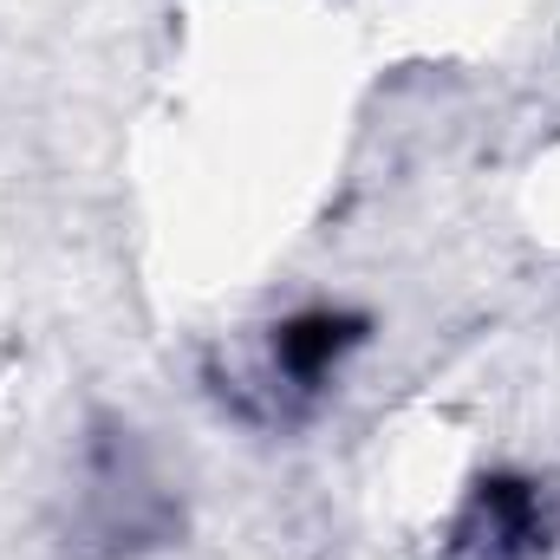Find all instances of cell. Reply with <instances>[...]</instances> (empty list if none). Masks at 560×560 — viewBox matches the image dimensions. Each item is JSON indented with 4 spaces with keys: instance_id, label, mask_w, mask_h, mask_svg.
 Masks as SVG:
<instances>
[{
    "instance_id": "6da1fadb",
    "label": "cell",
    "mask_w": 560,
    "mask_h": 560,
    "mask_svg": "<svg viewBox=\"0 0 560 560\" xmlns=\"http://www.w3.org/2000/svg\"><path fill=\"white\" fill-rule=\"evenodd\" d=\"M541 535H548V522H541V495L528 482H482L463 548H482L489 560H522L541 548Z\"/></svg>"
},
{
    "instance_id": "7a4b0ae2",
    "label": "cell",
    "mask_w": 560,
    "mask_h": 560,
    "mask_svg": "<svg viewBox=\"0 0 560 560\" xmlns=\"http://www.w3.org/2000/svg\"><path fill=\"white\" fill-rule=\"evenodd\" d=\"M359 339H365V319L359 313L313 306V313H293L287 326H275V365L293 385H319Z\"/></svg>"
}]
</instances>
